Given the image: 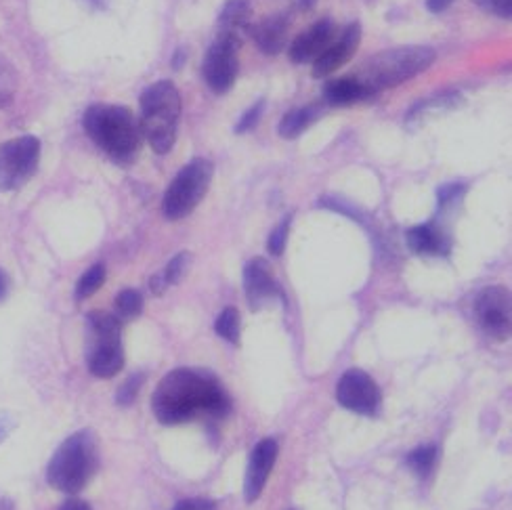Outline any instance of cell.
<instances>
[{"mask_svg":"<svg viewBox=\"0 0 512 510\" xmlns=\"http://www.w3.org/2000/svg\"><path fill=\"white\" fill-rule=\"evenodd\" d=\"M315 118V108H298L292 110L284 116V120L277 126V133L284 139H296L298 135H303V131L309 129V124Z\"/></svg>","mask_w":512,"mask_h":510,"instance_id":"cell-20","label":"cell"},{"mask_svg":"<svg viewBox=\"0 0 512 510\" xmlns=\"http://www.w3.org/2000/svg\"><path fill=\"white\" fill-rule=\"evenodd\" d=\"M152 408L162 424H181L200 412L225 416L231 403L215 376L181 368L162 378L154 391Z\"/></svg>","mask_w":512,"mask_h":510,"instance_id":"cell-1","label":"cell"},{"mask_svg":"<svg viewBox=\"0 0 512 510\" xmlns=\"http://www.w3.org/2000/svg\"><path fill=\"white\" fill-rule=\"evenodd\" d=\"M462 194H464V187H462V185H447V187H443V189L439 191V202H441V206L452 204V202H456Z\"/></svg>","mask_w":512,"mask_h":510,"instance_id":"cell-31","label":"cell"},{"mask_svg":"<svg viewBox=\"0 0 512 510\" xmlns=\"http://www.w3.org/2000/svg\"><path fill=\"white\" fill-rule=\"evenodd\" d=\"M215 177V166L204 158L191 160L173 179L162 200V212L168 221H179L191 215L208 194Z\"/></svg>","mask_w":512,"mask_h":510,"instance_id":"cell-7","label":"cell"},{"mask_svg":"<svg viewBox=\"0 0 512 510\" xmlns=\"http://www.w3.org/2000/svg\"><path fill=\"white\" fill-rule=\"evenodd\" d=\"M475 3L492 15L508 19L512 15V0H475Z\"/></svg>","mask_w":512,"mask_h":510,"instance_id":"cell-29","label":"cell"},{"mask_svg":"<svg viewBox=\"0 0 512 510\" xmlns=\"http://www.w3.org/2000/svg\"><path fill=\"white\" fill-rule=\"evenodd\" d=\"M475 320L494 340H506L512 330V296L504 286H487L475 299Z\"/></svg>","mask_w":512,"mask_h":510,"instance_id":"cell-10","label":"cell"},{"mask_svg":"<svg viewBox=\"0 0 512 510\" xmlns=\"http://www.w3.org/2000/svg\"><path fill=\"white\" fill-rule=\"evenodd\" d=\"M336 399L349 412L374 416L380 406V389L364 370H349L338 380Z\"/></svg>","mask_w":512,"mask_h":510,"instance_id":"cell-11","label":"cell"},{"mask_svg":"<svg viewBox=\"0 0 512 510\" xmlns=\"http://www.w3.org/2000/svg\"><path fill=\"white\" fill-rule=\"evenodd\" d=\"M143 311V296L139 290H122L116 299V317H122V320H135Z\"/></svg>","mask_w":512,"mask_h":510,"instance_id":"cell-23","label":"cell"},{"mask_svg":"<svg viewBox=\"0 0 512 510\" xmlns=\"http://www.w3.org/2000/svg\"><path fill=\"white\" fill-rule=\"evenodd\" d=\"M277 460V443L273 439H263L256 443V448L250 454L248 469L244 477V498L246 502H256L263 494L267 479L273 471Z\"/></svg>","mask_w":512,"mask_h":510,"instance_id":"cell-12","label":"cell"},{"mask_svg":"<svg viewBox=\"0 0 512 510\" xmlns=\"http://www.w3.org/2000/svg\"><path fill=\"white\" fill-rule=\"evenodd\" d=\"M105 275H108V271H105L103 263H97L84 271L82 278L76 284V292H74L76 301H87L89 296H93L105 284Z\"/></svg>","mask_w":512,"mask_h":510,"instance_id":"cell-21","label":"cell"},{"mask_svg":"<svg viewBox=\"0 0 512 510\" xmlns=\"http://www.w3.org/2000/svg\"><path fill=\"white\" fill-rule=\"evenodd\" d=\"M240 45L242 40L217 34V40L212 42L210 49L206 51L202 70H204V80L212 93L225 95L233 89V84H236L238 70H240V59H238Z\"/></svg>","mask_w":512,"mask_h":510,"instance_id":"cell-9","label":"cell"},{"mask_svg":"<svg viewBox=\"0 0 512 510\" xmlns=\"http://www.w3.org/2000/svg\"><path fill=\"white\" fill-rule=\"evenodd\" d=\"M288 32H290V19L286 15H269L267 19L259 21V24L250 26V34L263 53L267 55H277L288 42Z\"/></svg>","mask_w":512,"mask_h":510,"instance_id":"cell-16","label":"cell"},{"mask_svg":"<svg viewBox=\"0 0 512 510\" xmlns=\"http://www.w3.org/2000/svg\"><path fill=\"white\" fill-rule=\"evenodd\" d=\"M359 42H361V28L359 24H351L347 30H343V34L330 42V47L322 55L315 59L313 76L326 78L343 68L345 63H349L357 53Z\"/></svg>","mask_w":512,"mask_h":510,"instance_id":"cell-13","label":"cell"},{"mask_svg":"<svg viewBox=\"0 0 512 510\" xmlns=\"http://www.w3.org/2000/svg\"><path fill=\"white\" fill-rule=\"evenodd\" d=\"M7 294V280H5V275H3V271H0V299H3V296Z\"/></svg>","mask_w":512,"mask_h":510,"instance_id":"cell-36","label":"cell"},{"mask_svg":"<svg viewBox=\"0 0 512 510\" xmlns=\"http://www.w3.org/2000/svg\"><path fill=\"white\" fill-rule=\"evenodd\" d=\"M59 510H93V508L84 500H80V498H70V500H66V502L61 504Z\"/></svg>","mask_w":512,"mask_h":510,"instance_id":"cell-32","label":"cell"},{"mask_svg":"<svg viewBox=\"0 0 512 510\" xmlns=\"http://www.w3.org/2000/svg\"><path fill=\"white\" fill-rule=\"evenodd\" d=\"M317 5V0H298V7H301L303 11H309Z\"/></svg>","mask_w":512,"mask_h":510,"instance_id":"cell-35","label":"cell"},{"mask_svg":"<svg viewBox=\"0 0 512 510\" xmlns=\"http://www.w3.org/2000/svg\"><path fill=\"white\" fill-rule=\"evenodd\" d=\"M9 433V422H7V416H0V441H3Z\"/></svg>","mask_w":512,"mask_h":510,"instance_id":"cell-34","label":"cell"},{"mask_svg":"<svg viewBox=\"0 0 512 510\" xmlns=\"http://www.w3.org/2000/svg\"><path fill=\"white\" fill-rule=\"evenodd\" d=\"M141 382H143V378L139 374H135L133 378H128L124 382V385L118 389V395H116L120 406H128V403H133L137 399V395L141 391Z\"/></svg>","mask_w":512,"mask_h":510,"instance_id":"cell-27","label":"cell"},{"mask_svg":"<svg viewBox=\"0 0 512 510\" xmlns=\"http://www.w3.org/2000/svg\"><path fill=\"white\" fill-rule=\"evenodd\" d=\"M173 510H217V504L206 498H187L175 504Z\"/></svg>","mask_w":512,"mask_h":510,"instance_id":"cell-30","label":"cell"},{"mask_svg":"<svg viewBox=\"0 0 512 510\" xmlns=\"http://www.w3.org/2000/svg\"><path fill=\"white\" fill-rule=\"evenodd\" d=\"M189 265H191V254H189V252H179L177 257L166 265V269L160 271L164 284H166V286L179 284V282L185 278V273H187Z\"/></svg>","mask_w":512,"mask_h":510,"instance_id":"cell-25","label":"cell"},{"mask_svg":"<svg viewBox=\"0 0 512 510\" xmlns=\"http://www.w3.org/2000/svg\"><path fill=\"white\" fill-rule=\"evenodd\" d=\"M93 7H105V0H89Z\"/></svg>","mask_w":512,"mask_h":510,"instance_id":"cell-37","label":"cell"},{"mask_svg":"<svg viewBox=\"0 0 512 510\" xmlns=\"http://www.w3.org/2000/svg\"><path fill=\"white\" fill-rule=\"evenodd\" d=\"M452 3L454 0H426V9H429L431 13H441L447 7H452Z\"/></svg>","mask_w":512,"mask_h":510,"instance_id":"cell-33","label":"cell"},{"mask_svg":"<svg viewBox=\"0 0 512 510\" xmlns=\"http://www.w3.org/2000/svg\"><path fill=\"white\" fill-rule=\"evenodd\" d=\"M408 246L416 254H424V257H443L450 252V240H447L445 231L437 225H418L408 231Z\"/></svg>","mask_w":512,"mask_h":510,"instance_id":"cell-17","label":"cell"},{"mask_svg":"<svg viewBox=\"0 0 512 510\" xmlns=\"http://www.w3.org/2000/svg\"><path fill=\"white\" fill-rule=\"evenodd\" d=\"M263 110H265V101L254 103L252 108L242 116V120L238 122V126H236V133H238V135H242V133L252 131L254 126L259 124V120H261V116H263Z\"/></svg>","mask_w":512,"mask_h":510,"instance_id":"cell-28","label":"cell"},{"mask_svg":"<svg viewBox=\"0 0 512 510\" xmlns=\"http://www.w3.org/2000/svg\"><path fill=\"white\" fill-rule=\"evenodd\" d=\"M181 118V93L170 80H158L141 95V135L156 154L173 150Z\"/></svg>","mask_w":512,"mask_h":510,"instance_id":"cell-3","label":"cell"},{"mask_svg":"<svg viewBox=\"0 0 512 510\" xmlns=\"http://www.w3.org/2000/svg\"><path fill=\"white\" fill-rule=\"evenodd\" d=\"M87 364L97 378H112L124 368L122 324L116 315L93 313L89 317Z\"/></svg>","mask_w":512,"mask_h":510,"instance_id":"cell-6","label":"cell"},{"mask_svg":"<svg viewBox=\"0 0 512 510\" xmlns=\"http://www.w3.org/2000/svg\"><path fill=\"white\" fill-rule=\"evenodd\" d=\"M84 131L114 162L128 166L141 145V129L133 112L122 105H93L84 114Z\"/></svg>","mask_w":512,"mask_h":510,"instance_id":"cell-2","label":"cell"},{"mask_svg":"<svg viewBox=\"0 0 512 510\" xmlns=\"http://www.w3.org/2000/svg\"><path fill=\"white\" fill-rule=\"evenodd\" d=\"M433 61L435 51L431 47H399L370 57L353 78L376 95L382 89L397 87V84L429 70Z\"/></svg>","mask_w":512,"mask_h":510,"instance_id":"cell-5","label":"cell"},{"mask_svg":"<svg viewBox=\"0 0 512 510\" xmlns=\"http://www.w3.org/2000/svg\"><path fill=\"white\" fill-rule=\"evenodd\" d=\"M40 141L32 135L11 139L0 145V189L24 187L38 170Z\"/></svg>","mask_w":512,"mask_h":510,"instance_id":"cell-8","label":"cell"},{"mask_svg":"<svg viewBox=\"0 0 512 510\" xmlns=\"http://www.w3.org/2000/svg\"><path fill=\"white\" fill-rule=\"evenodd\" d=\"M370 97H374V93L353 76L330 80L324 87V99L332 105H351Z\"/></svg>","mask_w":512,"mask_h":510,"instance_id":"cell-19","label":"cell"},{"mask_svg":"<svg viewBox=\"0 0 512 510\" xmlns=\"http://www.w3.org/2000/svg\"><path fill=\"white\" fill-rule=\"evenodd\" d=\"M215 330L221 338H225L231 345H240V334H242V324H240V311L236 307H227L223 313L217 317Z\"/></svg>","mask_w":512,"mask_h":510,"instance_id":"cell-22","label":"cell"},{"mask_svg":"<svg viewBox=\"0 0 512 510\" xmlns=\"http://www.w3.org/2000/svg\"><path fill=\"white\" fill-rule=\"evenodd\" d=\"M435 462H437V448L435 445H422V448L414 450L410 456H408V464L410 469L420 475V477H426L431 475V471L435 469Z\"/></svg>","mask_w":512,"mask_h":510,"instance_id":"cell-24","label":"cell"},{"mask_svg":"<svg viewBox=\"0 0 512 510\" xmlns=\"http://www.w3.org/2000/svg\"><path fill=\"white\" fill-rule=\"evenodd\" d=\"M97 441L91 431H80L63 441L53 454L47 481L61 494H78L97 471Z\"/></svg>","mask_w":512,"mask_h":510,"instance_id":"cell-4","label":"cell"},{"mask_svg":"<svg viewBox=\"0 0 512 510\" xmlns=\"http://www.w3.org/2000/svg\"><path fill=\"white\" fill-rule=\"evenodd\" d=\"M244 290L252 309H261L271 299H277L280 288H277L271 267L265 259H252L244 267Z\"/></svg>","mask_w":512,"mask_h":510,"instance_id":"cell-14","label":"cell"},{"mask_svg":"<svg viewBox=\"0 0 512 510\" xmlns=\"http://www.w3.org/2000/svg\"><path fill=\"white\" fill-rule=\"evenodd\" d=\"M336 38V28L334 21L330 19H322L317 21L315 26H311L309 30H305L301 36H298L292 47H290V59L294 63H309L315 61L319 55H322L330 42Z\"/></svg>","mask_w":512,"mask_h":510,"instance_id":"cell-15","label":"cell"},{"mask_svg":"<svg viewBox=\"0 0 512 510\" xmlns=\"http://www.w3.org/2000/svg\"><path fill=\"white\" fill-rule=\"evenodd\" d=\"M290 225H292V217H286L280 225H277L269 238V252L280 257V254L286 250V242H288V233H290Z\"/></svg>","mask_w":512,"mask_h":510,"instance_id":"cell-26","label":"cell"},{"mask_svg":"<svg viewBox=\"0 0 512 510\" xmlns=\"http://www.w3.org/2000/svg\"><path fill=\"white\" fill-rule=\"evenodd\" d=\"M252 3L250 0H227L219 15V34L242 40L252 26Z\"/></svg>","mask_w":512,"mask_h":510,"instance_id":"cell-18","label":"cell"}]
</instances>
